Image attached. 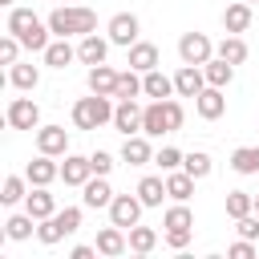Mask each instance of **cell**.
Wrapping results in <instances>:
<instances>
[{
  "label": "cell",
  "instance_id": "cell-23",
  "mask_svg": "<svg viewBox=\"0 0 259 259\" xmlns=\"http://www.w3.org/2000/svg\"><path fill=\"white\" fill-rule=\"evenodd\" d=\"M130 53V69H138V73H150V69H158V45H150V40H138V45H130L125 49Z\"/></svg>",
  "mask_w": 259,
  "mask_h": 259
},
{
  "label": "cell",
  "instance_id": "cell-32",
  "mask_svg": "<svg viewBox=\"0 0 259 259\" xmlns=\"http://www.w3.org/2000/svg\"><path fill=\"white\" fill-rule=\"evenodd\" d=\"M32 223H36V219H32L28 210H24V214H8V219H4V235H8L12 243H24V239H32V231H36Z\"/></svg>",
  "mask_w": 259,
  "mask_h": 259
},
{
  "label": "cell",
  "instance_id": "cell-41",
  "mask_svg": "<svg viewBox=\"0 0 259 259\" xmlns=\"http://www.w3.org/2000/svg\"><path fill=\"white\" fill-rule=\"evenodd\" d=\"M162 109H166V125H170V134H178V130H182V121H186V109H182V101L166 97V101H162Z\"/></svg>",
  "mask_w": 259,
  "mask_h": 259
},
{
  "label": "cell",
  "instance_id": "cell-15",
  "mask_svg": "<svg viewBox=\"0 0 259 259\" xmlns=\"http://www.w3.org/2000/svg\"><path fill=\"white\" fill-rule=\"evenodd\" d=\"M24 178H28L32 186H53V182L61 178V166L53 162V154H36V158L24 166Z\"/></svg>",
  "mask_w": 259,
  "mask_h": 259
},
{
  "label": "cell",
  "instance_id": "cell-12",
  "mask_svg": "<svg viewBox=\"0 0 259 259\" xmlns=\"http://www.w3.org/2000/svg\"><path fill=\"white\" fill-rule=\"evenodd\" d=\"M194 109H198L202 121H219V117L227 113V93H223L219 85H206V89L194 97Z\"/></svg>",
  "mask_w": 259,
  "mask_h": 259
},
{
  "label": "cell",
  "instance_id": "cell-43",
  "mask_svg": "<svg viewBox=\"0 0 259 259\" xmlns=\"http://www.w3.org/2000/svg\"><path fill=\"white\" fill-rule=\"evenodd\" d=\"M227 255H231V259H251V255H255V243H251V239H239V243L227 247Z\"/></svg>",
  "mask_w": 259,
  "mask_h": 259
},
{
  "label": "cell",
  "instance_id": "cell-8",
  "mask_svg": "<svg viewBox=\"0 0 259 259\" xmlns=\"http://www.w3.org/2000/svg\"><path fill=\"white\" fill-rule=\"evenodd\" d=\"M109 40L113 45H121V49H130V45H138V36H142V20L134 16V12H117V16H109Z\"/></svg>",
  "mask_w": 259,
  "mask_h": 259
},
{
  "label": "cell",
  "instance_id": "cell-9",
  "mask_svg": "<svg viewBox=\"0 0 259 259\" xmlns=\"http://www.w3.org/2000/svg\"><path fill=\"white\" fill-rule=\"evenodd\" d=\"M109 202H113V186H109V178L105 174H93L85 186H81V206L85 210H109Z\"/></svg>",
  "mask_w": 259,
  "mask_h": 259
},
{
  "label": "cell",
  "instance_id": "cell-30",
  "mask_svg": "<svg viewBox=\"0 0 259 259\" xmlns=\"http://www.w3.org/2000/svg\"><path fill=\"white\" fill-rule=\"evenodd\" d=\"M28 190H32V182H28V178L8 174V178L0 182V202H4V206H16V202H24V198H28Z\"/></svg>",
  "mask_w": 259,
  "mask_h": 259
},
{
  "label": "cell",
  "instance_id": "cell-5",
  "mask_svg": "<svg viewBox=\"0 0 259 259\" xmlns=\"http://www.w3.org/2000/svg\"><path fill=\"white\" fill-rule=\"evenodd\" d=\"M178 57H182V65H206L214 57V40L206 32H182L178 36Z\"/></svg>",
  "mask_w": 259,
  "mask_h": 259
},
{
  "label": "cell",
  "instance_id": "cell-2",
  "mask_svg": "<svg viewBox=\"0 0 259 259\" xmlns=\"http://www.w3.org/2000/svg\"><path fill=\"white\" fill-rule=\"evenodd\" d=\"M45 20H49L53 36H89V32H97V12L81 8V4H61Z\"/></svg>",
  "mask_w": 259,
  "mask_h": 259
},
{
  "label": "cell",
  "instance_id": "cell-38",
  "mask_svg": "<svg viewBox=\"0 0 259 259\" xmlns=\"http://www.w3.org/2000/svg\"><path fill=\"white\" fill-rule=\"evenodd\" d=\"M210 166H214V162H210V154H206V150H194V154H186V158H182V170H186V174H194V178H206V174H210Z\"/></svg>",
  "mask_w": 259,
  "mask_h": 259
},
{
  "label": "cell",
  "instance_id": "cell-33",
  "mask_svg": "<svg viewBox=\"0 0 259 259\" xmlns=\"http://www.w3.org/2000/svg\"><path fill=\"white\" fill-rule=\"evenodd\" d=\"M231 170H235V174H259V146H239V150H231Z\"/></svg>",
  "mask_w": 259,
  "mask_h": 259
},
{
  "label": "cell",
  "instance_id": "cell-44",
  "mask_svg": "<svg viewBox=\"0 0 259 259\" xmlns=\"http://www.w3.org/2000/svg\"><path fill=\"white\" fill-rule=\"evenodd\" d=\"M166 247L186 251V247H190V231H166Z\"/></svg>",
  "mask_w": 259,
  "mask_h": 259
},
{
  "label": "cell",
  "instance_id": "cell-21",
  "mask_svg": "<svg viewBox=\"0 0 259 259\" xmlns=\"http://www.w3.org/2000/svg\"><path fill=\"white\" fill-rule=\"evenodd\" d=\"M40 57H45L49 69H69V65L77 61V49L69 45V36H57V40H49V49H45Z\"/></svg>",
  "mask_w": 259,
  "mask_h": 259
},
{
  "label": "cell",
  "instance_id": "cell-17",
  "mask_svg": "<svg viewBox=\"0 0 259 259\" xmlns=\"http://www.w3.org/2000/svg\"><path fill=\"white\" fill-rule=\"evenodd\" d=\"M93 178V166H89V154L81 158V154H65V162H61V182L65 186H85Z\"/></svg>",
  "mask_w": 259,
  "mask_h": 259
},
{
  "label": "cell",
  "instance_id": "cell-42",
  "mask_svg": "<svg viewBox=\"0 0 259 259\" xmlns=\"http://www.w3.org/2000/svg\"><path fill=\"white\" fill-rule=\"evenodd\" d=\"M89 166H93V174H105V178H109V170H113V154L93 150V154H89Z\"/></svg>",
  "mask_w": 259,
  "mask_h": 259
},
{
  "label": "cell",
  "instance_id": "cell-45",
  "mask_svg": "<svg viewBox=\"0 0 259 259\" xmlns=\"http://www.w3.org/2000/svg\"><path fill=\"white\" fill-rule=\"evenodd\" d=\"M93 255H97V247H85V243L69 251V259H93Z\"/></svg>",
  "mask_w": 259,
  "mask_h": 259
},
{
  "label": "cell",
  "instance_id": "cell-36",
  "mask_svg": "<svg viewBox=\"0 0 259 259\" xmlns=\"http://www.w3.org/2000/svg\"><path fill=\"white\" fill-rule=\"evenodd\" d=\"M162 227H166V231H190V227H194L190 206H186V202H174V206L162 214Z\"/></svg>",
  "mask_w": 259,
  "mask_h": 259
},
{
  "label": "cell",
  "instance_id": "cell-28",
  "mask_svg": "<svg viewBox=\"0 0 259 259\" xmlns=\"http://www.w3.org/2000/svg\"><path fill=\"white\" fill-rule=\"evenodd\" d=\"M8 81H12V89H36L40 85V69L36 65H28V61H16V65H8Z\"/></svg>",
  "mask_w": 259,
  "mask_h": 259
},
{
  "label": "cell",
  "instance_id": "cell-40",
  "mask_svg": "<svg viewBox=\"0 0 259 259\" xmlns=\"http://www.w3.org/2000/svg\"><path fill=\"white\" fill-rule=\"evenodd\" d=\"M20 49H24L20 36L4 32V36H0V65H16V61H20Z\"/></svg>",
  "mask_w": 259,
  "mask_h": 259
},
{
  "label": "cell",
  "instance_id": "cell-39",
  "mask_svg": "<svg viewBox=\"0 0 259 259\" xmlns=\"http://www.w3.org/2000/svg\"><path fill=\"white\" fill-rule=\"evenodd\" d=\"M182 150H174V146H162L158 154H154V166H162V174H170V170H182Z\"/></svg>",
  "mask_w": 259,
  "mask_h": 259
},
{
  "label": "cell",
  "instance_id": "cell-29",
  "mask_svg": "<svg viewBox=\"0 0 259 259\" xmlns=\"http://www.w3.org/2000/svg\"><path fill=\"white\" fill-rule=\"evenodd\" d=\"M202 73H206V85H219V89H227V85L235 81V65L223 61V57H210V61L202 65Z\"/></svg>",
  "mask_w": 259,
  "mask_h": 259
},
{
  "label": "cell",
  "instance_id": "cell-22",
  "mask_svg": "<svg viewBox=\"0 0 259 259\" xmlns=\"http://www.w3.org/2000/svg\"><path fill=\"white\" fill-rule=\"evenodd\" d=\"M24 210L40 223V219H49V214H57V198L49 194V186H32L28 190V198H24Z\"/></svg>",
  "mask_w": 259,
  "mask_h": 259
},
{
  "label": "cell",
  "instance_id": "cell-47",
  "mask_svg": "<svg viewBox=\"0 0 259 259\" xmlns=\"http://www.w3.org/2000/svg\"><path fill=\"white\" fill-rule=\"evenodd\" d=\"M255 214H259V194H255Z\"/></svg>",
  "mask_w": 259,
  "mask_h": 259
},
{
  "label": "cell",
  "instance_id": "cell-48",
  "mask_svg": "<svg viewBox=\"0 0 259 259\" xmlns=\"http://www.w3.org/2000/svg\"><path fill=\"white\" fill-rule=\"evenodd\" d=\"M247 4H255V0H247Z\"/></svg>",
  "mask_w": 259,
  "mask_h": 259
},
{
  "label": "cell",
  "instance_id": "cell-10",
  "mask_svg": "<svg viewBox=\"0 0 259 259\" xmlns=\"http://www.w3.org/2000/svg\"><path fill=\"white\" fill-rule=\"evenodd\" d=\"M97 255H105V259H117V255H125L130 251V235H125V227H117V223H109V227H101L97 231Z\"/></svg>",
  "mask_w": 259,
  "mask_h": 259
},
{
  "label": "cell",
  "instance_id": "cell-7",
  "mask_svg": "<svg viewBox=\"0 0 259 259\" xmlns=\"http://www.w3.org/2000/svg\"><path fill=\"white\" fill-rule=\"evenodd\" d=\"M142 210H146V202L138 198V190L134 194H113V202H109V223H117V227H138V219H142Z\"/></svg>",
  "mask_w": 259,
  "mask_h": 259
},
{
  "label": "cell",
  "instance_id": "cell-14",
  "mask_svg": "<svg viewBox=\"0 0 259 259\" xmlns=\"http://www.w3.org/2000/svg\"><path fill=\"white\" fill-rule=\"evenodd\" d=\"M113 130L125 134V138H130V134H142V105H138V97L113 105Z\"/></svg>",
  "mask_w": 259,
  "mask_h": 259
},
{
  "label": "cell",
  "instance_id": "cell-19",
  "mask_svg": "<svg viewBox=\"0 0 259 259\" xmlns=\"http://www.w3.org/2000/svg\"><path fill=\"white\" fill-rule=\"evenodd\" d=\"M85 85H89V93L113 97V89H117V69H109L105 61H101V65H89V77H85Z\"/></svg>",
  "mask_w": 259,
  "mask_h": 259
},
{
  "label": "cell",
  "instance_id": "cell-49",
  "mask_svg": "<svg viewBox=\"0 0 259 259\" xmlns=\"http://www.w3.org/2000/svg\"><path fill=\"white\" fill-rule=\"evenodd\" d=\"M65 4H73V0H65Z\"/></svg>",
  "mask_w": 259,
  "mask_h": 259
},
{
  "label": "cell",
  "instance_id": "cell-25",
  "mask_svg": "<svg viewBox=\"0 0 259 259\" xmlns=\"http://www.w3.org/2000/svg\"><path fill=\"white\" fill-rule=\"evenodd\" d=\"M142 134H146V138H162V134H170L162 101H150V105H142Z\"/></svg>",
  "mask_w": 259,
  "mask_h": 259
},
{
  "label": "cell",
  "instance_id": "cell-46",
  "mask_svg": "<svg viewBox=\"0 0 259 259\" xmlns=\"http://www.w3.org/2000/svg\"><path fill=\"white\" fill-rule=\"evenodd\" d=\"M0 4H4V8H16V0H0Z\"/></svg>",
  "mask_w": 259,
  "mask_h": 259
},
{
  "label": "cell",
  "instance_id": "cell-35",
  "mask_svg": "<svg viewBox=\"0 0 259 259\" xmlns=\"http://www.w3.org/2000/svg\"><path fill=\"white\" fill-rule=\"evenodd\" d=\"M154 247H158V231L154 227H142V223L130 227V251L134 255H150Z\"/></svg>",
  "mask_w": 259,
  "mask_h": 259
},
{
  "label": "cell",
  "instance_id": "cell-11",
  "mask_svg": "<svg viewBox=\"0 0 259 259\" xmlns=\"http://www.w3.org/2000/svg\"><path fill=\"white\" fill-rule=\"evenodd\" d=\"M36 154L65 158V154H69V130H65V125H40V130H36Z\"/></svg>",
  "mask_w": 259,
  "mask_h": 259
},
{
  "label": "cell",
  "instance_id": "cell-6",
  "mask_svg": "<svg viewBox=\"0 0 259 259\" xmlns=\"http://www.w3.org/2000/svg\"><path fill=\"white\" fill-rule=\"evenodd\" d=\"M4 121L8 130H40V105L32 97H12L4 109Z\"/></svg>",
  "mask_w": 259,
  "mask_h": 259
},
{
  "label": "cell",
  "instance_id": "cell-3",
  "mask_svg": "<svg viewBox=\"0 0 259 259\" xmlns=\"http://www.w3.org/2000/svg\"><path fill=\"white\" fill-rule=\"evenodd\" d=\"M105 121H113V97H101V93H89L73 105V125L77 130H101Z\"/></svg>",
  "mask_w": 259,
  "mask_h": 259
},
{
  "label": "cell",
  "instance_id": "cell-37",
  "mask_svg": "<svg viewBox=\"0 0 259 259\" xmlns=\"http://www.w3.org/2000/svg\"><path fill=\"white\" fill-rule=\"evenodd\" d=\"M255 210V194H247V190H227V214L231 219H243V214H251Z\"/></svg>",
  "mask_w": 259,
  "mask_h": 259
},
{
  "label": "cell",
  "instance_id": "cell-1",
  "mask_svg": "<svg viewBox=\"0 0 259 259\" xmlns=\"http://www.w3.org/2000/svg\"><path fill=\"white\" fill-rule=\"evenodd\" d=\"M4 32L20 36V45H24L28 53H45L49 40H53L49 20H40L32 8H8V24H4Z\"/></svg>",
  "mask_w": 259,
  "mask_h": 259
},
{
  "label": "cell",
  "instance_id": "cell-16",
  "mask_svg": "<svg viewBox=\"0 0 259 259\" xmlns=\"http://www.w3.org/2000/svg\"><path fill=\"white\" fill-rule=\"evenodd\" d=\"M121 162H125V166H150V162H154L150 138H146V134H130V138L121 142Z\"/></svg>",
  "mask_w": 259,
  "mask_h": 259
},
{
  "label": "cell",
  "instance_id": "cell-27",
  "mask_svg": "<svg viewBox=\"0 0 259 259\" xmlns=\"http://www.w3.org/2000/svg\"><path fill=\"white\" fill-rule=\"evenodd\" d=\"M194 174H186V170H170L166 174V194L174 198V202H190V194H194Z\"/></svg>",
  "mask_w": 259,
  "mask_h": 259
},
{
  "label": "cell",
  "instance_id": "cell-24",
  "mask_svg": "<svg viewBox=\"0 0 259 259\" xmlns=\"http://www.w3.org/2000/svg\"><path fill=\"white\" fill-rule=\"evenodd\" d=\"M142 93L154 101H166L174 93V77H166L162 69H150V73H142Z\"/></svg>",
  "mask_w": 259,
  "mask_h": 259
},
{
  "label": "cell",
  "instance_id": "cell-26",
  "mask_svg": "<svg viewBox=\"0 0 259 259\" xmlns=\"http://www.w3.org/2000/svg\"><path fill=\"white\" fill-rule=\"evenodd\" d=\"M247 53H251V49H247V40H243L239 32H227V36L214 45V57H223V61H231V65H243Z\"/></svg>",
  "mask_w": 259,
  "mask_h": 259
},
{
  "label": "cell",
  "instance_id": "cell-18",
  "mask_svg": "<svg viewBox=\"0 0 259 259\" xmlns=\"http://www.w3.org/2000/svg\"><path fill=\"white\" fill-rule=\"evenodd\" d=\"M109 36H97V32H89V36H81V45H77V61L81 65H101L105 57H109Z\"/></svg>",
  "mask_w": 259,
  "mask_h": 259
},
{
  "label": "cell",
  "instance_id": "cell-20",
  "mask_svg": "<svg viewBox=\"0 0 259 259\" xmlns=\"http://www.w3.org/2000/svg\"><path fill=\"white\" fill-rule=\"evenodd\" d=\"M251 20H255V12H251L247 0H235V4L223 8V28H227V32H247Z\"/></svg>",
  "mask_w": 259,
  "mask_h": 259
},
{
  "label": "cell",
  "instance_id": "cell-31",
  "mask_svg": "<svg viewBox=\"0 0 259 259\" xmlns=\"http://www.w3.org/2000/svg\"><path fill=\"white\" fill-rule=\"evenodd\" d=\"M138 198H142L146 206H162V198H170V194H166V178L146 174V178L138 182Z\"/></svg>",
  "mask_w": 259,
  "mask_h": 259
},
{
  "label": "cell",
  "instance_id": "cell-4",
  "mask_svg": "<svg viewBox=\"0 0 259 259\" xmlns=\"http://www.w3.org/2000/svg\"><path fill=\"white\" fill-rule=\"evenodd\" d=\"M81 227V206H65V210H57V214H49V219H40V227H36V239L45 243V247H57L65 235H73Z\"/></svg>",
  "mask_w": 259,
  "mask_h": 259
},
{
  "label": "cell",
  "instance_id": "cell-34",
  "mask_svg": "<svg viewBox=\"0 0 259 259\" xmlns=\"http://www.w3.org/2000/svg\"><path fill=\"white\" fill-rule=\"evenodd\" d=\"M138 93H142V73H138V69H125V73H117L113 101H134Z\"/></svg>",
  "mask_w": 259,
  "mask_h": 259
},
{
  "label": "cell",
  "instance_id": "cell-13",
  "mask_svg": "<svg viewBox=\"0 0 259 259\" xmlns=\"http://www.w3.org/2000/svg\"><path fill=\"white\" fill-rule=\"evenodd\" d=\"M202 89H206L202 65H182V69L174 73V93H178V97H198Z\"/></svg>",
  "mask_w": 259,
  "mask_h": 259
}]
</instances>
